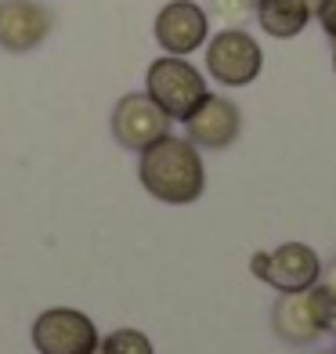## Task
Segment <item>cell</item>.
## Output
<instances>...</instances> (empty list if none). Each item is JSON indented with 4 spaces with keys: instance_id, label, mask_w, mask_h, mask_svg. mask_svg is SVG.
Returning <instances> with one entry per match:
<instances>
[{
    "instance_id": "1",
    "label": "cell",
    "mask_w": 336,
    "mask_h": 354,
    "mask_svg": "<svg viewBox=\"0 0 336 354\" xmlns=\"http://www.w3.org/2000/svg\"><path fill=\"white\" fill-rule=\"evenodd\" d=\"M138 177L149 196L174 206L196 203L206 188V167L199 149L188 138H170V134L149 145V149H141Z\"/></svg>"
},
{
    "instance_id": "2",
    "label": "cell",
    "mask_w": 336,
    "mask_h": 354,
    "mask_svg": "<svg viewBox=\"0 0 336 354\" xmlns=\"http://www.w3.org/2000/svg\"><path fill=\"white\" fill-rule=\"evenodd\" d=\"M145 94L170 120L185 123L192 116V109H196L210 91H206V80L192 62H185L181 55H163V58H156L145 73Z\"/></svg>"
},
{
    "instance_id": "3",
    "label": "cell",
    "mask_w": 336,
    "mask_h": 354,
    "mask_svg": "<svg viewBox=\"0 0 336 354\" xmlns=\"http://www.w3.org/2000/svg\"><path fill=\"white\" fill-rule=\"evenodd\" d=\"M261 69H264V51L246 29L228 26L206 40V73L221 87H246L261 76Z\"/></svg>"
},
{
    "instance_id": "4",
    "label": "cell",
    "mask_w": 336,
    "mask_h": 354,
    "mask_svg": "<svg viewBox=\"0 0 336 354\" xmlns=\"http://www.w3.org/2000/svg\"><path fill=\"white\" fill-rule=\"evenodd\" d=\"M253 275L261 282L275 286L279 293H300V289H311L322 275V264H318V253L304 243H286L271 253H253Z\"/></svg>"
},
{
    "instance_id": "5",
    "label": "cell",
    "mask_w": 336,
    "mask_h": 354,
    "mask_svg": "<svg viewBox=\"0 0 336 354\" xmlns=\"http://www.w3.org/2000/svg\"><path fill=\"white\" fill-rule=\"evenodd\" d=\"M170 134V116L159 109L145 91H134V94H123L112 109V138H116L123 149L141 152L156 145L159 138Z\"/></svg>"
},
{
    "instance_id": "6",
    "label": "cell",
    "mask_w": 336,
    "mask_h": 354,
    "mask_svg": "<svg viewBox=\"0 0 336 354\" xmlns=\"http://www.w3.org/2000/svg\"><path fill=\"white\" fill-rule=\"evenodd\" d=\"M33 344L40 354H91L98 347V329L84 311L51 308L40 311L33 322Z\"/></svg>"
},
{
    "instance_id": "7",
    "label": "cell",
    "mask_w": 336,
    "mask_h": 354,
    "mask_svg": "<svg viewBox=\"0 0 336 354\" xmlns=\"http://www.w3.org/2000/svg\"><path fill=\"white\" fill-rule=\"evenodd\" d=\"M210 40V15L196 0H170L156 15V44L167 55H192Z\"/></svg>"
},
{
    "instance_id": "8",
    "label": "cell",
    "mask_w": 336,
    "mask_h": 354,
    "mask_svg": "<svg viewBox=\"0 0 336 354\" xmlns=\"http://www.w3.org/2000/svg\"><path fill=\"white\" fill-rule=\"evenodd\" d=\"M55 26L51 8L40 0H0V47L11 55H26L47 40Z\"/></svg>"
},
{
    "instance_id": "9",
    "label": "cell",
    "mask_w": 336,
    "mask_h": 354,
    "mask_svg": "<svg viewBox=\"0 0 336 354\" xmlns=\"http://www.w3.org/2000/svg\"><path fill=\"white\" fill-rule=\"evenodd\" d=\"M239 131H243V112L221 94H206L185 120V134L196 149H228Z\"/></svg>"
},
{
    "instance_id": "10",
    "label": "cell",
    "mask_w": 336,
    "mask_h": 354,
    "mask_svg": "<svg viewBox=\"0 0 336 354\" xmlns=\"http://www.w3.org/2000/svg\"><path fill=\"white\" fill-rule=\"evenodd\" d=\"M271 329H275L279 340L286 344H311L318 340V322H315V308H311V293L300 289V293H282L271 308Z\"/></svg>"
},
{
    "instance_id": "11",
    "label": "cell",
    "mask_w": 336,
    "mask_h": 354,
    "mask_svg": "<svg viewBox=\"0 0 336 354\" xmlns=\"http://www.w3.org/2000/svg\"><path fill=\"white\" fill-rule=\"evenodd\" d=\"M253 15H257L264 33L275 37V40L300 37L304 29H308V22L315 19L308 0H257V4H253Z\"/></svg>"
},
{
    "instance_id": "12",
    "label": "cell",
    "mask_w": 336,
    "mask_h": 354,
    "mask_svg": "<svg viewBox=\"0 0 336 354\" xmlns=\"http://www.w3.org/2000/svg\"><path fill=\"white\" fill-rule=\"evenodd\" d=\"M102 354H152V340L138 329H116L98 344Z\"/></svg>"
},
{
    "instance_id": "13",
    "label": "cell",
    "mask_w": 336,
    "mask_h": 354,
    "mask_svg": "<svg viewBox=\"0 0 336 354\" xmlns=\"http://www.w3.org/2000/svg\"><path fill=\"white\" fill-rule=\"evenodd\" d=\"M315 19L322 22L326 37L336 44V0H318V8H315Z\"/></svg>"
},
{
    "instance_id": "14",
    "label": "cell",
    "mask_w": 336,
    "mask_h": 354,
    "mask_svg": "<svg viewBox=\"0 0 336 354\" xmlns=\"http://www.w3.org/2000/svg\"><path fill=\"white\" fill-rule=\"evenodd\" d=\"M210 8L221 15V19H228V22H235V19H243V15L250 11L243 0H210Z\"/></svg>"
},
{
    "instance_id": "15",
    "label": "cell",
    "mask_w": 336,
    "mask_h": 354,
    "mask_svg": "<svg viewBox=\"0 0 336 354\" xmlns=\"http://www.w3.org/2000/svg\"><path fill=\"white\" fill-rule=\"evenodd\" d=\"M318 286H322L329 297H336V257H333V261L322 268V275H318Z\"/></svg>"
},
{
    "instance_id": "16",
    "label": "cell",
    "mask_w": 336,
    "mask_h": 354,
    "mask_svg": "<svg viewBox=\"0 0 336 354\" xmlns=\"http://www.w3.org/2000/svg\"><path fill=\"white\" fill-rule=\"evenodd\" d=\"M243 4H246V8H250V11H253V4H257V0H243Z\"/></svg>"
},
{
    "instance_id": "17",
    "label": "cell",
    "mask_w": 336,
    "mask_h": 354,
    "mask_svg": "<svg viewBox=\"0 0 336 354\" xmlns=\"http://www.w3.org/2000/svg\"><path fill=\"white\" fill-rule=\"evenodd\" d=\"M333 73H336V47H333Z\"/></svg>"
},
{
    "instance_id": "18",
    "label": "cell",
    "mask_w": 336,
    "mask_h": 354,
    "mask_svg": "<svg viewBox=\"0 0 336 354\" xmlns=\"http://www.w3.org/2000/svg\"><path fill=\"white\" fill-rule=\"evenodd\" d=\"M308 4H311V11H315V8H318V0H308Z\"/></svg>"
},
{
    "instance_id": "19",
    "label": "cell",
    "mask_w": 336,
    "mask_h": 354,
    "mask_svg": "<svg viewBox=\"0 0 336 354\" xmlns=\"http://www.w3.org/2000/svg\"><path fill=\"white\" fill-rule=\"evenodd\" d=\"M91 354H102V347H94V351H91Z\"/></svg>"
},
{
    "instance_id": "20",
    "label": "cell",
    "mask_w": 336,
    "mask_h": 354,
    "mask_svg": "<svg viewBox=\"0 0 336 354\" xmlns=\"http://www.w3.org/2000/svg\"><path fill=\"white\" fill-rule=\"evenodd\" d=\"M329 354H336V351H329Z\"/></svg>"
}]
</instances>
